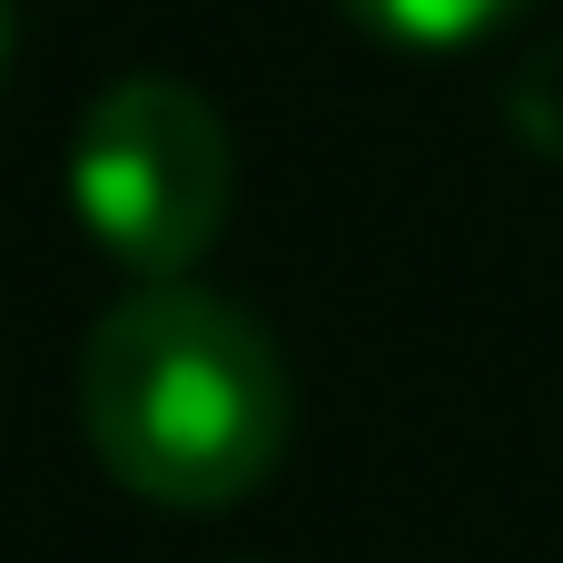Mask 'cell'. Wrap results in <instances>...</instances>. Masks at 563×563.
<instances>
[{
	"mask_svg": "<svg viewBox=\"0 0 563 563\" xmlns=\"http://www.w3.org/2000/svg\"><path fill=\"white\" fill-rule=\"evenodd\" d=\"M287 356L208 287H129L79 346V426L99 465L178 515L238 505L287 455Z\"/></svg>",
	"mask_w": 563,
	"mask_h": 563,
	"instance_id": "obj_1",
	"label": "cell"
},
{
	"mask_svg": "<svg viewBox=\"0 0 563 563\" xmlns=\"http://www.w3.org/2000/svg\"><path fill=\"white\" fill-rule=\"evenodd\" d=\"M69 198L109 257L168 287L228 228V119L178 79H119L69 139Z\"/></svg>",
	"mask_w": 563,
	"mask_h": 563,
	"instance_id": "obj_2",
	"label": "cell"
},
{
	"mask_svg": "<svg viewBox=\"0 0 563 563\" xmlns=\"http://www.w3.org/2000/svg\"><path fill=\"white\" fill-rule=\"evenodd\" d=\"M366 30H386V40H406V49H445V40H475V30H495L505 10H525V0H346Z\"/></svg>",
	"mask_w": 563,
	"mask_h": 563,
	"instance_id": "obj_3",
	"label": "cell"
},
{
	"mask_svg": "<svg viewBox=\"0 0 563 563\" xmlns=\"http://www.w3.org/2000/svg\"><path fill=\"white\" fill-rule=\"evenodd\" d=\"M505 119H515L525 148L563 158V40H554V49H534V59H515V79H505Z\"/></svg>",
	"mask_w": 563,
	"mask_h": 563,
	"instance_id": "obj_4",
	"label": "cell"
},
{
	"mask_svg": "<svg viewBox=\"0 0 563 563\" xmlns=\"http://www.w3.org/2000/svg\"><path fill=\"white\" fill-rule=\"evenodd\" d=\"M0 69H10V0H0Z\"/></svg>",
	"mask_w": 563,
	"mask_h": 563,
	"instance_id": "obj_5",
	"label": "cell"
}]
</instances>
